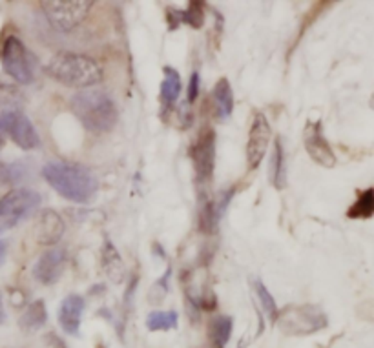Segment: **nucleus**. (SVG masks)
I'll use <instances>...</instances> for the list:
<instances>
[{"instance_id":"obj_1","label":"nucleus","mask_w":374,"mask_h":348,"mask_svg":"<svg viewBox=\"0 0 374 348\" xmlns=\"http://www.w3.org/2000/svg\"><path fill=\"white\" fill-rule=\"evenodd\" d=\"M43 177L61 197L79 204L91 201L99 190V181L90 168L66 160H52L44 165Z\"/></svg>"},{"instance_id":"obj_2","label":"nucleus","mask_w":374,"mask_h":348,"mask_svg":"<svg viewBox=\"0 0 374 348\" xmlns=\"http://www.w3.org/2000/svg\"><path fill=\"white\" fill-rule=\"evenodd\" d=\"M70 108L79 123L94 135H105L117 124V106L114 99L99 88L77 91L71 97Z\"/></svg>"},{"instance_id":"obj_3","label":"nucleus","mask_w":374,"mask_h":348,"mask_svg":"<svg viewBox=\"0 0 374 348\" xmlns=\"http://www.w3.org/2000/svg\"><path fill=\"white\" fill-rule=\"evenodd\" d=\"M44 71L47 77L61 82L62 86L79 88V90H88L91 86L99 84L105 77L103 66L95 59L70 52L52 56L44 66Z\"/></svg>"},{"instance_id":"obj_4","label":"nucleus","mask_w":374,"mask_h":348,"mask_svg":"<svg viewBox=\"0 0 374 348\" xmlns=\"http://www.w3.org/2000/svg\"><path fill=\"white\" fill-rule=\"evenodd\" d=\"M40 193L29 188L10 190L0 197V234L13 230L15 226L33 215L40 206Z\"/></svg>"},{"instance_id":"obj_5","label":"nucleus","mask_w":374,"mask_h":348,"mask_svg":"<svg viewBox=\"0 0 374 348\" xmlns=\"http://www.w3.org/2000/svg\"><path fill=\"white\" fill-rule=\"evenodd\" d=\"M278 325L290 335H308L327 326V315L316 305H292L278 312Z\"/></svg>"},{"instance_id":"obj_6","label":"nucleus","mask_w":374,"mask_h":348,"mask_svg":"<svg viewBox=\"0 0 374 348\" xmlns=\"http://www.w3.org/2000/svg\"><path fill=\"white\" fill-rule=\"evenodd\" d=\"M91 6L94 2L90 0H46V2H40L47 24L61 33L73 31L86 19Z\"/></svg>"},{"instance_id":"obj_7","label":"nucleus","mask_w":374,"mask_h":348,"mask_svg":"<svg viewBox=\"0 0 374 348\" xmlns=\"http://www.w3.org/2000/svg\"><path fill=\"white\" fill-rule=\"evenodd\" d=\"M0 62L2 68L15 82L19 84H29L35 79V59L29 50L24 46L19 37L10 35L2 43L0 50Z\"/></svg>"},{"instance_id":"obj_8","label":"nucleus","mask_w":374,"mask_h":348,"mask_svg":"<svg viewBox=\"0 0 374 348\" xmlns=\"http://www.w3.org/2000/svg\"><path fill=\"white\" fill-rule=\"evenodd\" d=\"M10 135L11 141L22 150H37L40 146V137L33 123L20 109H4L0 112V133Z\"/></svg>"},{"instance_id":"obj_9","label":"nucleus","mask_w":374,"mask_h":348,"mask_svg":"<svg viewBox=\"0 0 374 348\" xmlns=\"http://www.w3.org/2000/svg\"><path fill=\"white\" fill-rule=\"evenodd\" d=\"M272 141V128L261 112L254 113L250 130H248V141H246V162L248 169H256L265 157L269 144Z\"/></svg>"},{"instance_id":"obj_10","label":"nucleus","mask_w":374,"mask_h":348,"mask_svg":"<svg viewBox=\"0 0 374 348\" xmlns=\"http://www.w3.org/2000/svg\"><path fill=\"white\" fill-rule=\"evenodd\" d=\"M68 266V252L61 246H52L46 250L33 266V278L40 285H55L62 278Z\"/></svg>"},{"instance_id":"obj_11","label":"nucleus","mask_w":374,"mask_h":348,"mask_svg":"<svg viewBox=\"0 0 374 348\" xmlns=\"http://www.w3.org/2000/svg\"><path fill=\"white\" fill-rule=\"evenodd\" d=\"M190 156H192L197 179L201 183H207L212 177L214 166H216V133L210 132V130L201 133L192 146Z\"/></svg>"},{"instance_id":"obj_12","label":"nucleus","mask_w":374,"mask_h":348,"mask_svg":"<svg viewBox=\"0 0 374 348\" xmlns=\"http://www.w3.org/2000/svg\"><path fill=\"white\" fill-rule=\"evenodd\" d=\"M305 150L314 162L323 168H332L336 165V156L329 144L327 137L323 135L322 123H308L305 128Z\"/></svg>"},{"instance_id":"obj_13","label":"nucleus","mask_w":374,"mask_h":348,"mask_svg":"<svg viewBox=\"0 0 374 348\" xmlns=\"http://www.w3.org/2000/svg\"><path fill=\"white\" fill-rule=\"evenodd\" d=\"M64 230H66L64 219L55 210H43L38 213L37 225H35V239L38 245H57L61 237L64 236Z\"/></svg>"},{"instance_id":"obj_14","label":"nucleus","mask_w":374,"mask_h":348,"mask_svg":"<svg viewBox=\"0 0 374 348\" xmlns=\"http://www.w3.org/2000/svg\"><path fill=\"white\" fill-rule=\"evenodd\" d=\"M82 314H84V299L79 294H70L62 299L59 308V325L70 335H79Z\"/></svg>"},{"instance_id":"obj_15","label":"nucleus","mask_w":374,"mask_h":348,"mask_svg":"<svg viewBox=\"0 0 374 348\" xmlns=\"http://www.w3.org/2000/svg\"><path fill=\"white\" fill-rule=\"evenodd\" d=\"M212 103L216 117H218L219 121L230 119V115H232L234 112V93L228 79H219L218 82H216L212 90Z\"/></svg>"},{"instance_id":"obj_16","label":"nucleus","mask_w":374,"mask_h":348,"mask_svg":"<svg viewBox=\"0 0 374 348\" xmlns=\"http://www.w3.org/2000/svg\"><path fill=\"white\" fill-rule=\"evenodd\" d=\"M46 305H44L43 299H38V301H33L31 305H28V308L24 310V314L20 315L19 319V326L26 334H35V332H38V330L46 325Z\"/></svg>"},{"instance_id":"obj_17","label":"nucleus","mask_w":374,"mask_h":348,"mask_svg":"<svg viewBox=\"0 0 374 348\" xmlns=\"http://www.w3.org/2000/svg\"><path fill=\"white\" fill-rule=\"evenodd\" d=\"M181 91H183V82L181 77L174 68H165V79L161 82V100L166 108H172L179 99Z\"/></svg>"},{"instance_id":"obj_18","label":"nucleus","mask_w":374,"mask_h":348,"mask_svg":"<svg viewBox=\"0 0 374 348\" xmlns=\"http://www.w3.org/2000/svg\"><path fill=\"white\" fill-rule=\"evenodd\" d=\"M103 268H105L106 275L114 282H121L124 278V264L121 261V255L115 250L112 243H106L103 248Z\"/></svg>"},{"instance_id":"obj_19","label":"nucleus","mask_w":374,"mask_h":348,"mask_svg":"<svg viewBox=\"0 0 374 348\" xmlns=\"http://www.w3.org/2000/svg\"><path fill=\"white\" fill-rule=\"evenodd\" d=\"M270 183L274 184L276 190L285 188V181H287V166H285V151L281 146V141L274 142V151H272V159H270Z\"/></svg>"},{"instance_id":"obj_20","label":"nucleus","mask_w":374,"mask_h":348,"mask_svg":"<svg viewBox=\"0 0 374 348\" xmlns=\"http://www.w3.org/2000/svg\"><path fill=\"white\" fill-rule=\"evenodd\" d=\"M28 175V166L24 162H6L0 160V186H17Z\"/></svg>"},{"instance_id":"obj_21","label":"nucleus","mask_w":374,"mask_h":348,"mask_svg":"<svg viewBox=\"0 0 374 348\" xmlns=\"http://www.w3.org/2000/svg\"><path fill=\"white\" fill-rule=\"evenodd\" d=\"M179 323V314L176 310H156L150 312L147 317V326L152 332L159 330H174Z\"/></svg>"},{"instance_id":"obj_22","label":"nucleus","mask_w":374,"mask_h":348,"mask_svg":"<svg viewBox=\"0 0 374 348\" xmlns=\"http://www.w3.org/2000/svg\"><path fill=\"white\" fill-rule=\"evenodd\" d=\"M230 334H232V317L219 315L210 323V338H212V343L218 348H223L228 343Z\"/></svg>"},{"instance_id":"obj_23","label":"nucleus","mask_w":374,"mask_h":348,"mask_svg":"<svg viewBox=\"0 0 374 348\" xmlns=\"http://www.w3.org/2000/svg\"><path fill=\"white\" fill-rule=\"evenodd\" d=\"M374 210V199H373V190L367 188L361 193L358 201L352 204V208L349 210V217L351 219H369L373 215Z\"/></svg>"},{"instance_id":"obj_24","label":"nucleus","mask_w":374,"mask_h":348,"mask_svg":"<svg viewBox=\"0 0 374 348\" xmlns=\"http://www.w3.org/2000/svg\"><path fill=\"white\" fill-rule=\"evenodd\" d=\"M254 288H256V294H257V299H260L261 306H263V310L267 312V315L270 317V321H276V317H278V305H276V299L272 297V294L267 290V287L263 285L261 281L254 282Z\"/></svg>"},{"instance_id":"obj_25","label":"nucleus","mask_w":374,"mask_h":348,"mask_svg":"<svg viewBox=\"0 0 374 348\" xmlns=\"http://www.w3.org/2000/svg\"><path fill=\"white\" fill-rule=\"evenodd\" d=\"M170 275H172V268L168 266L165 272V275H163L159 281H156V285L152 287V290H150V296H148V299L152 301L154 297H156V303L163 301L166 297V294H168V281H170Z\"/></svg>"},{"instance_id":"obj_26","label":"nucleus","mask_w":374,"mask_h":348,"mask_svg":"<svg viewBox=\"0 0 374 348\" xmlns=\"http://www.w3.org/2000/svg\"><path fill=\"white\" fill-rule=\"evenodd\" d=\"M181 22H186L190 26H194V28H199L201 24H203V11H201V4H192L188 6V10L183 11L181 15Z\"/></svg>"},{"instance_id":"obj_27","label":"nucleus","mask_w":374,"mask_h":348,"mask_svg":"<svg viewBox=\"0 0 374 348\" xmlns=\"http://www.w3.org/2000/svg\"><path fill=\"white\" fill-rule=\"evenodd\" d=\"M199 82H201V79H199V73H197V71H194V73H192V77H190L188 90H186V99H188L190 104H192L195 99H197Z\"/></svg>"},{"instance_id":"obj_28","label":"nucleus","mask_w":374,"mask_h":348,"mask_svg":"<svg viewBox=\"0 0 374 348\" xmlns=\"http://www.w3.org/2000/svg\"><path fill=\"white\" fill-rule=\"evenodd\" d=\"M6 323V308H4V299H2V292H0V325Z\"/></svg>"},{"instance_id":"obj_29","label":"nucleus","mask_w":374,"mask_h":348,"mask_svg":"<svg viewBox=\"0 0 374 348\" xmlns=\"http://www.w3.org/2000/svg\"><path fill=\"white\" fill-rule=\"evenodd\" d=\"M6 252H8V245H6L4 241H0V264L6 259Z\"/></svg>"},{"instance_id":"obj_30","label":"nucleus","mask_w":374,"mask_h":348,"mask_svg":"<svg viewBox=\"0 0 374 348\" xmlns=\"http://www.w3.org/2000/svg\"><path fill=\"white\" fill-rule=\"evenodd\" d=\"M4 148V137H2V133H0V150Z\"/></svg>"}]
</instances>
